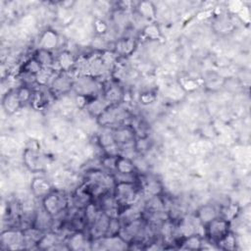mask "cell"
Returning <instances> with one entry per match:
<instances>
[{
	"instance_id": "cell-1",
	"label": "cell",
	"mask_w": 251,
	"mask_h": 251,
	"mask_svg": "<svg viewBox=\"0 0 251 251\" xmlns=\"http://www.w3.org/2000/svg\"><path fill=\"white\" fill-rule=\"evenodd\" d=\"M203 226L208 240L213 243H220L229 233L230 224L226 219L219 216Z\"/></svg>"
},
{
	"instance_id": "cell-2",
	"label": "cell",
	"mask_w": 251,
	"mask_h": 251,
	"mask_svg": "<svg viewBox=\"0 0 251 251\" xmlns=\"http://www.w3.org/2000/svg\"><path fill=\"white\" fill-rule=\"evenodd\" d=\"M137 196V186L133 180H119L115 184L114 197L119 205L129 206Z\"/></svg>"
},
{
	"instance_id": "cell-3",
	"label": "cell",
	"mask_w": 251,
	"mask_h": 251,
	"mask_svg": "<svg viewBox=\"0 0 251 251\" xmlns=\"http://www.w3.org/2000/svg\"><path fill=\"white\" fill-rule=\"evenodd\" d=\"M126 111L118 104H109L97 116L98 123L102 126H110L120 124L126 119Z\"/></svg>"
},
{
	"instance_id": "cell-4",
	"label": "cell",
	"mask_w": 251,
	"mask_h": 251,
	"mask_svg": "<svg viewBox=\"0 0 251 251\" xmlns=\"http://www.w3.org/2000/svg\"><path fill=\"white\" fill-rule=\"evenodd\" d=\"M42 207L46 213L54 217L66 210L68 199L63 193L53 190L42 199Z\"/></svg>"
},
{
	"instance_id": "cell-5",
	"label": "cell",
	"mask_w": 251,
	"mask_h": 251,
	"mask_svg": "<svg viewBox=\"0 0 251 251\" xmlns=\"http://www.w3.org/2000/svg\"><path fill=\"white\" fill-rule=\"evenodd\" d=\"M1 243L7 248H17L21 244L25 243L24 230L7 229L1 233Z\"/></svg>"
},
{
	"instance_id": "cell-6",
	"label": "cell",
	"mask_w": 251,
	"mask_h": 251,
	"mask_svg": "<svg viewBox=\"0 0 251 251\" xmlns=\"http://www.w3.org/2000/svg\"><path fill=\"white\" fill-rule=\"evenodd\" d=\"M115 172L119 176H134L136 172V167L134 162L130 158L123 155H118L116 157Z\"/></svg>"
},
{
	"instance_id": "cell-7",
	"label": "cell",
	"mask_w": 251,
	"mask_h": 251,
	"mask_svg": "<svg viewBox=\"0 0 251 251\" xmlns=\"http://www.w3.org/2000/svg\"><path fill=\"white\" fill-rule=\"evenodd\" d=\"M22 106L23 104L18 97L16 89H11L4 94L2 98V107L7 114L12 115L16 113Z\"/></svg>"
},
{
	"instance_id": "cell-8",
	"label": "cell",
	"mask_w": 251,
	"mask_h": 251,
	"mask_svg": "<svg viewBox=\"0 0 251 251\" xmlns=\"http://www.w3.org/2000/svg\"><path fill=\"white\" fill-rule=\"evenodd\" d=\"M30 189L35 197L41 199H43L46 195L53 191L50 182L46 178L41 176H36L32 179L30 183Z\"/></svg>"
},
{
	"instance_id": "cell-9",
	"label": "cell",
	"mask_w": 251,
	"mask_h": 251,
	"mask_svg": "<svg viewBox=\"0 0 251 251\" xmlns=\"http://www.w3.org/2000/svg\"><path fill=\"white\" fill-rule=\"evenodd\" d=\"M24 159L26 167L31 171H38L43 166V158L41 154L33 148H26L25 150Z\"/></svg>"
},
{
	"instance_id": "cell-10",
	"label": "cell",
	"mask_w": 251,
	"mask_h": 251,
	"mask_svg": "<svg viewBox=\"0 0 251 251\" xmlns=\"http://www.w3.org/2000/svg\"><path fill=\"white\" fill-rule=\"evenodd\" d=\"M198 221L204 226L206 224H208L209 222H211L212 220H214L215 218L219 217L218 212L216 210V208L213 205H204L202 207H200L197 210V214H196Z\"/></svg>"
},
{
	"instance_id": "cell-11",
	"label": "cell",
	"mask_w": 251,
	"mask_h": 251,
	"mask_svg": "<svg viewBox=\"0 0 251 251\" xmlns=\"http://www.w3.org/2000/svg\"><path fill=\"white\" fill-rule=\"evenodd\" d=\"M72 88V81L69 79L68 76L62 75H59L54 78L51 84V89L53 92H57L59 94H63L68 92Z\"/></svg>"
},
{
	"instance_id": "cell-12",
	"label": "cell",
	"mask_w": 251,
	"mask_h": 251,
	"mask_svg": "<svg viewBox=\"0 0 251 251\" xmlns=\"http://www.w3.org/2000/svg\"><path fill=\"white\" fill-rule=\"evenodd\" d=\"M58 43V35L53 30H46L40 38V48L49 50Z\"/></svg>"
},
{
	"instance_id": "cell-13",
	"label": "cell",
	"mask_w": 251,
	"mask_h": 251,
	"mask_svg": "<svg viewBox=\"0 0 251 251\" xmlns=\"http://www.w3.org/2000/svg\"><path fill=\"white\" fill-rule=\"evenodd\" d=\"M43 69V67L36 61V59L34 57L28 59L23 66V73L25 75H32L34 77H36V75L40 73V71Z\"/></svg>"
},
{
	"instance_id": "cell-14",
	"label": "cell",
	"mask_w": 251,
	"mask_h": 251,
	"mask_svg": "<svg viewBox=\"0 0 251 251\" xmlns=\"http://www.w3.org/2000/svg\"><path fill=\"white\" fill-rule=\"evenodd\" d=\"M33 57L43 68H47V67L51 66L54 62V58H53L51 52L49 50L42 49V48H38V50L34 53Z\"/></svg>"
},
{
	"instance_id": "cell-15",
	"label": "cell",
	"mask_w": 251,
	"mask_h": 251,
	"mask_svg": "<svg viewBox=\"0 0 251 251\" xmlns=\"http://www.w3.org/2000/svg\"><path fill=\"white\" fill-rule=\"evenodd\" d=\"M202 244V238L198 234H191L182 240V245L186 249H199Z\"/></svg>"
},
{
	"instance_id": "cell-16",
	"label": "cell",
	"mask_w": 251,
	"mask_h": 251,
	"mask_svg": "<svg viewBox=\"0 0 251 251\" xmlns=\"http://www.w3.org/2000/svg\"><path fill=\"white\" fill-rule=\"evenodd\" d=\"M46 102H47V99L43 92H41L39 90L33 91L30 102H29L30 105H32L36 109H39V108H42L43 106H45Z\"/></svg>"
},
{
	"instance_id": "cell-17",
	"label": "cell",
	"mask_w": 251,
	"mask_h": 251,
	"mask_svg": "<svg viewBox=\"0 0 251 251\" xmlns=\"http://www.w3.org/2000/svg\"><path fill=\"white\" fill-rule=\"evenodd\" d=\"M16 90H17L18 97H19L22 104H25L27 102H30L33 91H31V89L27 85H22L21 87L17 88Z\"/></svg>"
},
{
	"instance_id": "cell-18",
	"label": "cell",
	"mask_w": 251,
	"mask_h": 251,
	"mask_svg": "<svg viewBox=\"0 0 251 251\" xmlns=\"http://www.w3.org/2000/svg\"><path fill=\"white\" fill-rule=\"evenodd\" d=\"M155 100V96L151 92H146L140 95V101L143 104H150Z\"/></svg>"
}]
</instances>
